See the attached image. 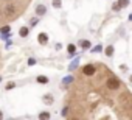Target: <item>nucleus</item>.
<instances>
[{
    "instance_id": "3",
    "label": "nucleus",
    "mask_w": 132,
    "mask_h": 120,
    "mask_svg": "<svg viewBox=\"0 0 132 120\" xmlns=\"http://www.w3.org/2000/svg\"><path fill=\"white\" fill-rule=\"evenodd\" d=\"M39 118H40V120H48V118H50V114H48V112H44V114L39 115Z\"/></svg>"
},
{
    "instance_id": "4",
    "label": "nucleus",
    "mask_w": 132,
    "mask_h": 120,
    "mask_svg": "<svg viewBox=\"0 0 132 120\" xmlns=\"http://www.w3.org/2000/svg\"><path fill=\"white\" fill-rule=\"evenodd\" d=\"M112 53H113V48H112V47H107V50H106V55H107V56H112Z\"/></svg>"
},
{
    "instance_id": "9",
    "label": "nucleus",
    "mask_w": 132,
    "mask_h": 120,
    "mask_svg": "<svg viewBox=\"0 0 132 120\" xmlns=\"http://www.w3.org/2000/svg\"><path fill=\"white\" fill-rule=\"evenodd\" d=\"M81 45H82V47H89V45H90V44H89V42H86V41H84V42H82V44H81Z\"/></svg>"
},
{
    "instance_id": "1",
    "label": "nucleus",
    "mask_w": 132,
    "mask_h": 120,
    "mask_svg": "<svg viewBox=\"0 0 132 120\" xmlns=\"http://www.w3.org/2000/svg\"><path fill=\"white\" fill-rule=\"evenodd\" d=\"M37 41H39L40 44H47L48 38H47V34H45V33H40V34H39V38H37Z\"/></svg>"
},
{
    "instance_id": "8",
    "label": "nucleus",
    "mask_w": 132,
    "mask_h": 120,
    "mask_svg": "<svg viewBox=\"0 0 132 120\" xmlns=\"http://www.w3.org/2000/svg\"><path fill=\"white\" fill-rule=\"evenodd\" d=\"M37 81H40V83H47V78L42 77V78H37Z\"/></svg>"
},
{
    "instance_id": "5",
    "label": "nucleus",
    "mask_w": 132,
    "mask_h": 120,
    "mask_svg": "<svg viewBox=\"0 0 132 120\" xmlns=\"http://www.w3.org/2000/svg\"><path fill=\"white\" fill-rule=\"evenodd\" d=\"M45 13V8L44 6H37V14H44Z\"/></svg>"
},
{
    "instance_id": "6",
    "label": "nucleus",
    "mask_w": 132,
    "mask_h": 120,
    "mask_svg": "<svg viewBox=\"0 0 132 120\" xmlns=\"http://www.w3.org/2000/svg\"><path fill=\"white\" fill-rule=\"evenodd\" d=\"M129 0H120V6H127Z\"/></svg>"
},
{
    "instance_id": "2",
    "label": "nucleus",
    "mask_w": 132,
    "mask_h": 120,
    "mask_svg": "<svg viewBox=\"0 0 132 120\" xmlns=\"http://www.w3.org/2000/svg\"><path fill=\"white\" fill-rule=\"evenodd\" d=\"M20 36H22V38L28 36V28H27V27H22V28H20Z\"/></svg>"
},
{
    "instance_id": "10",
    "label": "nucleus",
    "mask_w": 132,
    "mask_h": 120,
    "mask_svg": "<svg viewBox=\"0 0 132 120\" xmlns=\"http://www.w3.org/2000/svg\"><path fill=\"white\" fill-rule=\"evenodd\" d=\"M0 120H2V111H0Z\"/></svg>"
},
{
    "instance_id": "7",
    "label": "nucleus",
    "mask_w": 132,
    "mask_h": 120,
    "mask_svg": "<svg viewBox=\"0 0 132 120\" xmlns=\"http://www.w3.org/2000/svg\"><path fill=\"white\" fill-rule=\"evenodd\" d=\"M69 51L73 53V51H75V45H69Z\"/></svg>"
}]
</instances>
